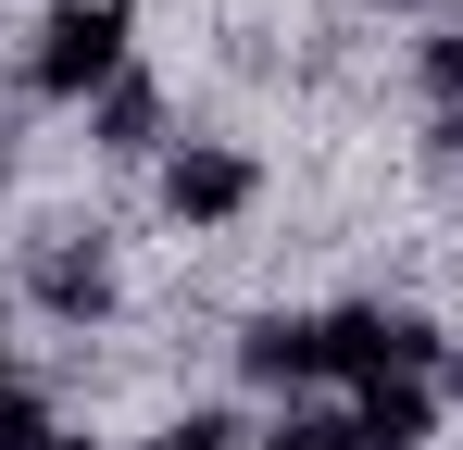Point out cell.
I'll return each instance as SVG.
<instances>
[{
  "label": "cell",
  "instance_id": "9",
  "mask_svg": "<svg viewBox=\"0 0 463 450\" xmlns=\"http://www.w3.org/2000/svg\"><path fill=\"white\" fill-rule=\"evenodd\" d=\"M38 438H51V413H38L25 388H0V450H38Z\"/></svg>",
  "mask_w": 463,
  "mask_h": 450
},
{
  "label": "cell",
  "instance_id": "14",
  "mask_svg": "<svg viewBox=\"0 0 463 450\" xmlns=\"http://www.w3.org/2000/svg\"><path fill=\"white\" fill-rule=\"evenodd\" d=\"M451 400H463V363H451Z\"/></svg>",
  "mask_w": 463,
  "mask_h": 450
},
{
  "label": "cell",
  "instance_id": "1",
  "mask_svg": "<svg viewBox=\"0 0 463 450\" xmlns=\"http://www.w3.org/2000/svg\"><path fill=\"white\" fill-rule=\"evenodd\" d=\"M126 75V0H63L51 25H38V88L51 100H88V88H113Z\"/></svg>",
  "mask_w": 463,
  "mask_h": 450
},
{
  "label": "cell",
  "instance_id": "11",
  "mask_svg": "<svg viewBox=\"0 0 463 450\" xmlns=\"http://www.w3.org/2000/svg\"><path fill=\"white\" fill-rule=\"evenodd\" d=\"M426 88H439V100H463V38H439V51H426Z\"/></svg>",
  "mask_w": 463,
  "mask_h": 450
},
{
  "label": "cell",
  "instance_id": "8",
  "mask_svg": "<svg viewBox=\"0 0 463 450\" xmlns=\"http://www.w3.org/2000/svg\"><path fill=\"white\" fill-rule=\"evenodd\" d=\"M276 450H364V426H351V413H288Z\"/></svg>",
  "mask_w": 463,
  "mask_h": 450
},
{
  "label": "cell",
  "instance_id": "13",
  "mask_svg": "<svg viewBox=\"0 0 463 450\" xmlns=\"http://www.w3.org/2000/svg\"><path fill=\"white\" fill-rule=\"evenodd\" d=\"M38 450H88V438H38Z\"/></svg>",
  "mask_w": 463,
  "mask_h": 450
},
{
  "label": "cell",
  "instance_id": "4",
  "mask_svg": "<svg viewBox=\"0 0 463 450\" xmlns=\"http://www.w3.org/2000/svg\"><path fill=\"white\" fill-rule=\"evenodd\" d=\"M238 363L263 375V388H301V375H326V351H313V325L276 313V325H250V338H238Z\"/></svg>",
  "mask_w": 463,
  "mask_h": 450
},
{
  "label": "cell",
  "instance_id": "3",
  "mask_svg": "<svg viewBox=\"0 0 463 450\" xmlns=\"http://www.w3.org/2000/svg\"><path fill=\"white\" fill-rule=\"evenodd\" d=\"M250 188H263V175H250V150H175V175H163V201H175L188 225L250 213Z\"/></svg>",
  "mask_w": 463,
  "mask_h": 450
},
{
  "label": "cell",
  "instance_id": "6",
  "mask_svg": "<svg viewBox=\"0 0 463 450\" xmlns=\"http://www.w3.org/2000/svg\"><path fill=\"white\" fill-rule=\"evenodd\" d=\"M38 300H51V313H100V300H113V263H100V250H76V238H63V250H51V263H38Z\"/></svg>",
  "mask_w": 463,
  "mask_h": 450
},
{
  "label": "cell",
  "instance_id": "2",
  "mask_svg": "<svg viewBox=\"0 0 463 450\" xmlns=\"http://www.w3.org/2000/svg\"><path fill=\"white\" fill-rule=\"evenodd\" d=\"M313 351H326V375H351V388H388V375H426V363H439V338H426L413 313H364V300L326 313Z\"/></svg>",
  "mask_w": 463,
  "mask_h": 450
},
{
  "label": "cell",
  "instance_id": "10",
  "mask_svg": "<svg viewBox=\"0 0 463 450\" xmlns=\"http://www.w3.org/2000/svg\"><path fill=\"white\" fill-rule=\"evenodd\" d=\"M226 438H238L226 413H175V426H163V438H151V450H226Z\"/></svg>",
  "mask_w": 463,
  "mask_h": 450
},
{
  "label": "cell",
  "instance_id": "7",
  "mask_svg": "<svg viewBox=\"0 0 463 450\" xmlns=\"http://www.w3.org/2000/svg\"><path fill=\"white\" fill-rule=\"evenodd\" d=\"M151 126H163V100L138 75H113V88H100V150H151Z\"/></svg>",
  "mask_w": 463,
  "mask_h": 450
},
{
  "label": "cell",
  "instance_id": "5",
  "mask_svg": "<svg viewBox=\"0 0 463 450\" xmlns=\"http://www.w3.org/2000/svg\"><path fill=\"white\" fill-rule=\"evenodd\" d=\"M351 426H364V450H413V438H426V388H413V375H388V388H364V413H351Z\"/></svg>",
  "mask_w": 463,
  "mask_h": 450
},
{
  "label": "cell",
  "instance_id": "12",
  "mask_svg": "<svg viewBox=\"0 0 463 450\" xmlns=\"http://www.w3.org/2000/svg\"><path fill=\"white\" fill-rule=\"evenodd\" d=\"M0 388H13V338H0Z\"/></svg>",
  "mask_w": 463,
  "mask_h": 450
}]
</instances>
